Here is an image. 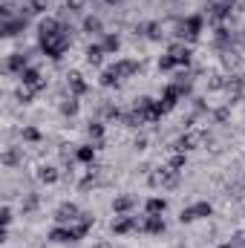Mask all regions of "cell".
<instances>
[{
	"label": "cell",
	"instance_id": "6da1fadb",
	"mask_svg": "<svg viewBox=\"0 0 245 248\" xmlns=\"http://www.w3.org/2000/svg\"><path fill=\"white\" fill-rule=\"evenodd\" d=\"M41 41H44V52H46L49 58H61L63 49L69 46L66 32H58V35H52V38H41Z\"/></svg>",
	"mask_w": 245,
	"mask_h": 248
},
{
	"label": "cell",
	"instance_id": "7a4b0ae2",
	"mask_svg": "<svg viewBox=\"0 0 245 248\" xmlns=\"http://www.w3.org/2000/svg\"><path fill=\"white\" fill-rule=\"evenodd\" d=\"M84 234L78 231V228H66V225H58V228H52L49 231V240L52 243H75V240H81Z\"/></svg>",
	"mask_w": 245,
	"mask_h": 248
},
{
	"label": "cell",
	"instance_id": "3957f363",
	"mask_svg": "<svg viewBox=\"0 0 245 248\" xmlns=\"http://www.w3.org/2000/svg\"><path fill=\"white\" fill-rule=\"evenodd\" d=\"M44 84H46V81L41 78V72H38L35 66H29V69H23V72H20V87H29V90L35 93V90H41Z\"/></svg>",
	"mask_w": 245,
	"mask_h": 248
},
{
	"label": "cell",
	"instance_id": "277c9868",
	"mask_svg": "<svg viewBox=\"0 0 245 248\" xmlns=\"http://www.w3.org/2000/svg\"><path fill=\"white\" fill-rule=\"evenodd\" d=\"M165 228H168V225H165V219H162L159 214H147L144 222H141V231H144V234H165Z\"/></svg>",
	"mask_w": 245,
	"mask_h": 248
},
{
	"label": "cell",
	"instance_id": "5b68a950",
	"mask_svg": "<svg viewBox=\"0 0 245 248\" xmlns=\"http://www.w3.org/2000/svg\"><path fill=\"white\" fill-rule=\"evenodd\" d=\"M81 217V211H78V205H72V202H63L55 208V219L58 222H75Z\"/></svg>",
	"mask_w": 245,
	"mask_h": 248
},
{
	"label": "cell",
	"instance_id": "8992f818",
	"mask_svg": "<svg viewBox=\"0 0 245 248\" xmlns=\"http://www.w3.org/2000/svg\"><path fill=\"white\" fill-rule=\"evenodd\" d=\"M110 228H113V234L124 237V234L136 231V228H138V222H136L133 217H127V214H124V217H116V219H113V225H110Z\"/></svg>",
	"mask_w": 245,
	"mask_h": 248
},
{
	"label": "cell",
	"instance_id": "52a82bcc",
	"mask_svg": "<svg viewBox=\"0 0 245 248\" xmlns=\"http://www.w3.org/2000/svg\"><path fill=\"white\" fill-rule=\"evenodd\" d=\"M202 17L199 15H190V17H184L182 20V35H187V38H196L199 32H202Z\"/></svg>",
	"mask_w": 245,
	"mask_h": 248
},
{
	"label": "cell",
	"instance_id": "ba28073f",
	"mask_svg": "<svg viewBox=\"0 0 245 248\" xmlns=\"http://www.w3.org/2000/svg\"><path fill=\"white\" fill-rule=\"evenodd\" d=\"M165 211H168V199H165V196H150V199L144 202V214H159V217H162Z\"/></svg>",
	"mask_w": 245,
	"mask_h": 248
},
{
	"label": "cell",
	"instance_id": "9c48e42d",
	"mask_svg": "<svg viewBox=\"0 0 245 248\" xmlns=\"http://www.w3.org/2000/svg\"><path fill=\"white\" fill-rule=\"evenodd\" d=\"M58 32H63L58 17H44V20H41V38H52V35H58Z\"/></svg>",
	"mask_w": 245,
	"mask_h": 248
},
{
	"label": "cell",
	"instance_id": "30bf717a",
	"mask_svg": "<svg viewBox=\"0 0 245 248\" xmlns=\"http://www.w3.org/2000/svg\"><path fill=\"white\" fill-rule=\"evenodd\" d=\"M133 205H136V199H133V196H127V193L113 199V211H116V217H124V214H130V211H133Z\"/></svg>",
	"mask_w": 245,
	"mask_h": 248
},
{
	"label": "cell",
	"instance_id": "8fae6325",
	"mask_svg": "<svg viewBox=\"0 0 245 248\" xmlns=\"http://www.w3.org/2000/svg\"><path fill=\"white\" fill-rule=\"evenodd\" d=\"M75 159H78L81 165H92V162H95V147H92V144H78V147H75Z\"/></svg>",
	"mask_w": 245,
	"mask_h": 248
},
{
	"label": "cell",
	"instance_id": "7c38bea8",
	"mask_svg": "<svg viewBox=\"0 0 245 248\" xmlns=\"http://www.w3.org/2000/svg\"><path fill=\"white\" fill-rule=\"evenodd\" d=\"M168 55H173L179 66H187V63H190V49H187L184 44H173V46L168 49Z\"/></svg>",
	"mask_w": 245,
	"mask_h": 248
},
{
	"label": "cell",
	"instance_id": "4fadbf2b",
	"mask_svg": "<svg viewBox=\"0 0 245 248\" xmlns=\"http://www.w3.org/2000/svg\"><path fill=\"white\" fill-rule=\"evenodd\" d=\"M199 141H202V136H199V133H184L182 139L176 141V150H193Z\"/></svg>",
	"mask_w": 245,
	"mask_h": 248
},
{
	"label": "cell",
	"instance_id": "5bb4252c",
	"mask_svg": "<svg viewBox=\"0 0 245 248\" xmlns=\"http://www.w3.org/2000/svg\"><path fill=\"white\" fill-rule=\"evenodd\" d=\"M104 55H107V52H104V46H101V44H90V46H87V61H90V63H95V66H98V63L104 61Z\"/></svg>",
	"mask_w": 245,
	"mask_h": 248
},
{
	"label": "cell",
	"instance_id": "9a60e30c",
	"mask_svg": "<svg viewBox=\"0 0 245 248\" xmlns=\"http://www.w3.org/2000/svg\"><path fill=\"white\" fill-rule=\"evenodd\" d=\"M101 46H104V52H107V55H113V52H119V49H122V38H119V35H113V32H107Z\"/></svg>",
	"mask_w": 245,
	"mask_h": 248
},
{
	"label": "cell",
	"instance_id": "2e32d148",
	"mask_svg": "<svg viewBox=\"0 0 245 248\" xmlns=\"http://www.w3.org/2000/svg\"><path fill=\"white\" fill-rule=\"evenodd\" d=\"M6 66H9V69H15V72H23V69H29V63H26V55H23V52H15V55L6 61Z\"/></svg>",
	"mask_w": 245,
	"mask_h": 248
},
{
	"label": "cell",
	"instance_id": "e0dca14e",
	"mask_svg": "<svg viewBox=\"0 0 245 248\" xmlns=\"http://www.w3.org/2000/svg\"><path fill=\"white\" fill-rule=\"evenodd\" d=\"M138 66H136V61H119V63H113V72L119 75V78H124V75H133Z\"/></svg>",
	"mask_w": 245,
	"mask_h": 248
},
{
	"label": "cell",
	"instance_id": "ac0fdd59",
	"mask_svg": "<svg viewBox=\"0 0 245 248\" xmlns=\"http://www.w3.org/2000/svg\"><path fill=\"white\" fill-rule=\"evenodd\" d=\"M193 214H196V219H208V217H214V205L211 202H196Z\"/></svg>",
	"mask_w": 245,
	"mask_h": 248
},
{
	"label": "cell",
	"instance_id": "d6986e66",
	"mask_svg": "<svg viewBox=\"0 0 245 248\" xmlns=\"http://www.w3.org/2000/svg\"><path fill=\"white\" fill-rule=\"evenodd\" d=\"M66 78H69V87H72V93H87V81H84L78 72H69Z\"/></svg>",
	"mask_w": 245,
	"mask_h": 248
},
{
	"label": "cell",
	"instance_id": "ffe728a7",
	"mask_svg": "<svg viewBox=\"0 0 245 248\" xmlns=\"http://www.w3.org/2000/svg\"><path fill=\"white\" fill-rule=\"evenodd\" d=\"M38 176H41L44 185H55V182H58V170H55V168H41Z\"/></svg>",
	"mask_w": 245,
	"mask_h": 248
},
{
	"label": "cell",
	"instance_id": "44dd1931",
	"mask_svg": "<svg viewBox=\"0 0 245 248\" xmlns=\"http://www.w3.org/2000/svg\"><path fill=\"white\" fill-rule=\"evenodd\" d=\"M87 136H90L92 141H101V139H104V124H101V122H92L90 127H87Z\"/></svg>",
	"mask_w": 245,
	"mask_h": 248
},
{
	"label": "cell",
	"instance_id": "7402d4cb",
	"mask_svg": "<svg viewBox=\"0 0 245 248\" xmlns=\"http://www.w3.org/2000/svg\"><path fill=\"white\" fill-rule=\"evenodd\" d=\"M101 29H104L101 17H92V15H90V17L84 20V32H90V35H92V32H101Z\"/></svg>",
	"mask_w": 245,
	"mask_h": 248
},
{
	"label": "cell",
	"instance_id": "603a6c76",
	"mask_svg": "<svg viewBox=\"0 0 245 248\" xmlns=\"http://www.w3.org/2000/svg\"><path fill=\"white\" fill-rule=\"evenodd\" d=\"M184 162H187V156H184V150H176V153H170V170H182Z\"/></svg>",
	"mask_w": 245,
	"mask_h": 248
},
{
	"label": "cell",
	"instance_id": "cb8c5ba5",
	"mask_svg": "<svg viewBox=\"0 0 245 248\" xmlns=\"http://www.w3.org/2000/svg\"><path fill=\"white\" fill-rule=\"evenodd\" d=\"M20 136H23V141H41V130L38 127H23Z\"/></svg>",
	"mask_w": 245,
	"mask_h": 248
},
{
	"label": "cell",
	"instance_id": "d4e9b609",
	"mask_svg": "<svg viewBox=\"0 0 245 248\" xmlns=\"http://www.w3.org/2000/svg\"><path fill=\"white\" fill-rule=\"evenodd\" d=\"M173 66H179L173 55H162V58H159V69H162V72H168V69H173Z\"/></svg>",
	"mask_w": 245,
	"mask_h": 248
},
{
	"label": "cell",
	"instance_id": "484cf974",
	"mask_svg": "<svg viewBox=\"0 0 245 248\" xmlns=\"http://www.w3.org/2000/svg\"><path fill=\"white\" fill-rule=\"evenodd\" d=\"M113 84H119V75H116L113 69H107V72L101 75V87H113Z\"/></svg>",
	"mask_w": 245,
	"mask_h": 248
},
{
	"label": "cell",
	"instance_id": "4316f807",
	"mask_svg": "<svg viewBox=\"0 0 245 248\" xmlns=\"http://www.w3.org/2000/svg\"><path fill=\"white\" fill-rule=\"evenodd\" d=\"M193 219H196V214H193V208H184L182 214H179V222H182V225H187V222H193Z\"/></svg>",
	"mask_w": 245,
	"mask_h": 248
},
{
	"label": "cell",
	"instance_id": "83f0119b",
	"mask_svg": "<svg viewBox=\"0 0 245 248\" xmlns=\"http://www.w3.org/2000/svg\"><path fill=\"white\" fill-rule=\"evenodd\" d=\"M61 110H63V113H75V110H78V104H75V101L69 98L66 104H61Z\"/></svg>",
	"mask_w": 245,
	"mask_h": 248
},
{
	"label": "cell",
	"instance_id": "f1b7e54d",
	"mask_svg": "<svg viewBox=\"0 0 245 248\" xmlns=\"http://www.w3.org/2000/svg\"><path fill=\"white\" fill-rule=\"evenodd\" d=\"M84 6V0H66V9H72V12H78Z\"/></svg>",
	"mask_w": 245,
	"mask_h": 248
},
{
	"label": "cell",
	"instance_id": "f546056e",
	"mask_svg": "<svg viewBox=\"0 0 245 248\" xmlns=\"http://www.w3.org/2000/svg\"><path fill=\"white\" fill-rule=\"evenodd\" d=\"M234 240H237V246H245V231H240V234H234Z\"/></svg>",
	"mask_w": 245,
	"mask_h": 248
},
{
	"label": "cell",
	"instance_id": "4dcf8cb0",
	"mask_svg": "<svg viewBox=\"0 0 245 248\" xmlns=\"http://www.w3.org/2000/svg\"><path fill=\"white\" fill-rule=\"evenodd\" d=\"M219 248H237V243H222Z\"/></svg>",
	"mask_w": 245,
	"mask_h": 248
},
{
	"label": "cell",
	"instance_id": "1f68e13d",
	"mask_svg": "<svg viewBox=\"0 0 245 248\" xmlns=\"http://www.w3.org/2000/svg\"><path fill=\"white\" fill-rule=\"evenodd\" d=\"M98 248H113V246H110V243H101V246H98Z\"/></svg>",
	"mask_w": 245,
	"mask_h": 248
},
{
	"label": "cell",
	"instance_id": "d6a6232c",
	"mask_svg": "<svg viewBox=\"0 0 245 248\" xmlns=\"http://www.w3.org/2000/svg\"><path fill=\"white\" fill-rule=\"evenodd\" d=\"M107 3H119V0H107Z\"/></svg>",
	"mask_w": 245,
	"mask_h": 248
}]
</instances>
